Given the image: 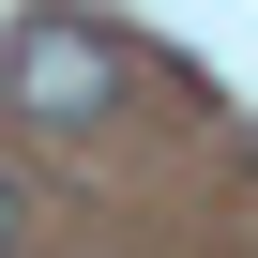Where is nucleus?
Wrapping results in <instances>:
<instances>
[{"label":"nucleus","instance_id":"obj_2","mask_svg":"<svg viewBox=\"0 0 258 258\" xmlns=\"http://www.w3.org/2000/svg\"><path fill=\"white\" fill-rule=\"evenodd\" d=\"M0 258H16V167H0Z\"/></svg>","mask_w":258,"mask_h":258},{"label":"nucleus","instance_id":"obj_1","mask_svg":"<svg viewBox=\"0 0 258 258\" xmlns=\"http://www.w3.org/2000/svg\"><path fill=\"white\" fill-rule=\"evenodd\" d=\"M0 91H16L31 121H91V106H121V31H91V16H16Z\"/></svg>","mask_w":258,"mask_h":258}]
</instances>
